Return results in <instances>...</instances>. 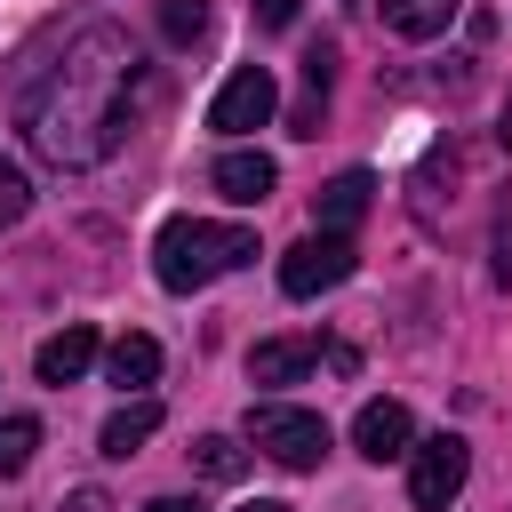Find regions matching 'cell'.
Listing matches in <instances>:
<instances>
[{"mask_svg": "<svg viewBox=\"0 0 512 512\" xmlns=\"http://www.w3.org/2000/svg\"><path fill=\"white\" fill-rule=\"evenodd\" d=\"M144 96L152 64L136 56V40L112 16H88L16 80V128L48 168H104L128 144Z\"/></svg>", "mask_w": 512, "mask_h": 512, "instance_id": "cell-1", "label": "cell"}, {"mask_svg": "<svg viewBox=\"0 0 512 512\" xmlns=\"http://www.w3.org/2000/svg\"><path fill=\"white\" fill-rule=\"evenodd\" d=\"M240 264H256V232H248V224L176 216V224H160V240H152V272H160V288H176V296H192V288H208V280H224V272H240Z\"/></svg>", "mask_w": 512, "mask_h": 512, "instance_id": "cell-2", "label": "cell"}, {"mask_svg": "<svg viewBox=\"0 0 512 512\" xmlns=\"http://www.w3.org/2000/svg\"><path fill=\"white\" fill-rule=\"evenodd\" d=\"M248 448H256V456H272V464H288V472H312V464L328 456V424H320L312 408L256 400V408H248Z\"/></svg>", "mask_w": 512, "mask_h": 512, "instance_id": "cell-3", "label": "cell"}, {"mask_svg": "<svg viewBox=\"0 0 512 512\" xmlns=\"http://www.w3.org/2000/svg\"><path fill=\"white\" fill-rule=\"evenodd\" d=\"M464 472H472V448L456 432L408 440V496H416V512H448L464 496Z\"/></svg>", "mask_w": 512, "mask_h": 512, "instance_id": "cell-4", "label": "cell"}, {"mask_svg": "<svg viewBox=\"0 0 512 512\" xmlns=\"http://www.w3.org/2000/svg\"><path fill=\"white\" fill-rule=\"evenodd\" d=\"M352 264H360L352 232H312V240H296V248L280 256V288H288V296H320V288H344Z\"/></svg>", "mask_w": 512, "mask_h": 512, "instance_id": "cell-5", "label": "cell"}, {"mask_svg": "<svg viewBox=\"0 0 512 512\" xmlns=\"http://www.w3.org/2000/svg\"><path fill=\"white\" fill-rule=\"evenodd\" d=\"M280 112V80L264 72V64H240L224 88H216V104H208V128L216 136H248V128H264Z\"/></svg>", "mask_w": 512, "mask_h": 512, "instance_id": "cell-6", "label": "cell"}, {"mask_svg": "<svg viewBox=\"0 0 512 512\" xmlns=\"http://www.w3.org/2000/svg\"><path fill=\"white\" fill-rule=\"evenodd\" d=\"M408 440H416V416H408L400 400H368V408L352 416V448H360L368 464H400Z\"/></svg>", "mask_w": 512, "mask_h": 512, "instance_id": "cell-7", "label": "cell"}, {"mask_svg": "<svg viewBox=\"0 0 512 512\" xmlns=\"http://www.w3.org/2000/svg\"><path fill=\"white\" fill-rule=\"evenodd\" d=\"M208 184H216L232 208H264L272 184H280V168H272V152H224V160L208 168Z\"/></svg>", "mask_w": 512, "mask_h": 512, "instance_id": "cell-8", "label": "cell"}, {"mask_svg": "<svg viewBox=\"0 0 512 512\" xmlns=\"http://www.w3.org/2000/svg\"><path fill=\"white\" fill-rule=\"evenodd\" d=\"M368 200H376V176H368V168H344V176H328V184L312 192V224H320V232H352V224L368 216Z\"/></svg>", "mask_w": 512, "mask_h": 512, "instance_id": "cell-9", "label": "cell"}, {"mask_svg": "<svg viewBox=\"0 0 512 512\" xmlns=\"http://www.w3.org/2000/svg\"><path fill=\"white\" fill-rule=\"evenodd\" d=\"M328 80H336V48L312 40V48H304V96H296V112H288V136H320V120H328Z\"/></svg>", "mask_w": 512, "mask_h": 512, "instance_id": "cell-10", "label": "cell"}, {"mask_svg": "<svg viewBox=\"0 0 512 512\" xmlns=\"http://www.w3.org/2000/svg\"><path fill=\"white\" fill-rule=\"evenodd\" d=\"M312 360H320L312 336H264L248 352V384H296V376H312Z\"/></svg>", "mask_w": 512, "mask_h": 512, "instance_id": "cell-11", "label": "cell"}, {"mask_svg": "<svg viewBox=\"0 0 512 512\" xmlns=\"http://www.w3.org/2000/svg\"><path fill=\"white\" fill-rule=\"evenodd\" d=\"M32 368H40V384H80V376L96 368V328H64V336H48Z\"/></svg>", "mask_w": 512, "mask_h": 512, "instance_id": "cell-12", "label": "cell"}, {"mask_svg": "<svg viewBox=\"0 0 512 512\" xmlns=\"http://www.w3.org/2000/svg\"><path fill=\"white\" fill-rule=\"evenodd\" d=\"M152 432H160V400H128V408H112V416H104L96 448H104V456H136Z\"/></svg>", "mask_w": 512, "mask_h": 512, "instance_id": "cell-13", "label": "cell"}, {"mask_svg": "<svg viewBox=\"0 0 512 512\" xmlns=\"http://www.w3.org/2000/svg\"><path fill=\"white\" fill-rule=\"evenodd\" d=\"M376 16H384V32H400V40H432V32L456 24V0H376Z\"/></svg>", "mask_w": 512, "mask_h": 512, "instance_id": "cell-14", "label": "cell"}, {"mask_svg": "<svg viewBox=\"0 0 512 512\" xmlns=\"http://www.w3.org/2000/svg\"><path fill=\"white\" fill-rule=\"evenodd\" d=\"M104 376H112L120 392H144V384L160 376V344H152V336H120V344L104 352Z\"/></svg>", "mask_w": 512, "mask_h": 512, "instance_id": "cell-15", "label": "cell"}, {"mask_svg": "<svg viewBox=\"0 0 512 512\" xmlns=\"http://www.w3.org/2000/svg\"><path fill=\"white\" fill-rule=\"evenodd\" d=\"M192 464H200L208 480H240V472H248V448H240L232 432H208V440H192Z\"/></svg>", "mask_w": 512, "mask_h": 512, "instance_id": "cell-16", "label": "cell"}, {"mask_svg": "<svg viewBox=\"0 0 512 512\" xmlns=\"http://www.w3.org/2000/svg\"><path fill=\"white\" fill-rule=\"evenodd\" d=\"M32 448H40V424L32 416H0V480H16L32 464Z\"/></svg>", "mask_w": 512, "mask_h": 512, "instance_id": "cell-17", "label": "cell"}, {"mask_svg": "<svg viewBox=\"0 0 512 512\" xmlns=\"http://www.w3.org/2000/svg\"><path fill=\"white\" fill-rule=\"evenodd\" d=\"M160 32H168L176 48H192V40L208 32V8H200V0H160Z\"/></svg>", "mask_w": 512, "mask_h": 512, "instance_id": "cell-18", "label": "cell"}, {"mask_svg": "<svg viewBox=\"0 0 512 512\" xmlns=\"http://www.w3.org/2000/svg\"><path fill=\"white\" fill-rule=\"evenodd\" d=\"M24 208H32V176H24L16 160H0V232L24 224Z\"/></svg>", "mask_w": 512, "mask_h": 512, "instance_id": "cell-19", "label": "cell"}, {"mask_svg": "<svg viewBox=\"0 0 512 512\" xmlns=\"http://www.w3.org/2000/svg\"><path fill=\"white\" fill-rule=\"evenodd\" d=\"M496 288H512V208H496Z\"/></svg>", "mask_w": 512, "mask_h": 512, "instance_id": "cell-20", "label": "cell"}, {"mask_svg": "<svg viewBox=\"0 0 512 512\" xmlns=\"http://www.w3.org/2000/svg\"><path fill=\"white\" fill-rule=\"evenodd\" d=\"M248 8H256V24H264V32H288V24L304 16V0H248Z\"/></svg>", "mask_w": 512, "mask_h": 512, "instance_id": "cell-21", "label": "cell"}, {"mask_svg": "<svg viewBox=\"0 0 512 512\" xmlns=\"http://www.w3.org/2000/svg\"><path fill=\"white\" fill-rule=\"evenodd\" d=\"M56 512H112V496H104V488H72Z\"/></svg>", "mask_w": 512, "mask_h": 512, "instance_id": "cell-22", "label": "cell"}, {"mask_svg": "<svg viewBox=\"0 0 512 512\" xmlns=\"http://www.w3.org/2000/svg\"><path fill=\"white\" fill-rule=\"evenodd\" d=\"M144 512H200V496H152Z\"/></svg>", "mask_w": 512, "mask_h": 512, "instance_id": "cell-23", "label": "cell"}, {"mask_svg": "<svg viewBox=\"0 0 512 512\" xmlns=\"http://www.w3.org/2000/svg\"><path fill=\"white\" fill-rule=\"evenodd\" d=\"M496 136H504V144H512V96H504V112H496Z\"/></svg>", "mask_w": 512, "mask_h": 512, "instance_id": "cell-24", "label": "cell"}, {"mask_svg": "<svg viewBox=\"0 0 512 512\" xmlns=\"http://www.w3.org/2000/svg\"><path fill=\"white\" fill-rule=\"evenodd\" d=\"M240 512H288V504H272V496H256V504H240Z\"/></svg>", "mask_w": 512, "mask_h": 512, "instance_id": "cell-25", "label": "cell"}]
</instances>
